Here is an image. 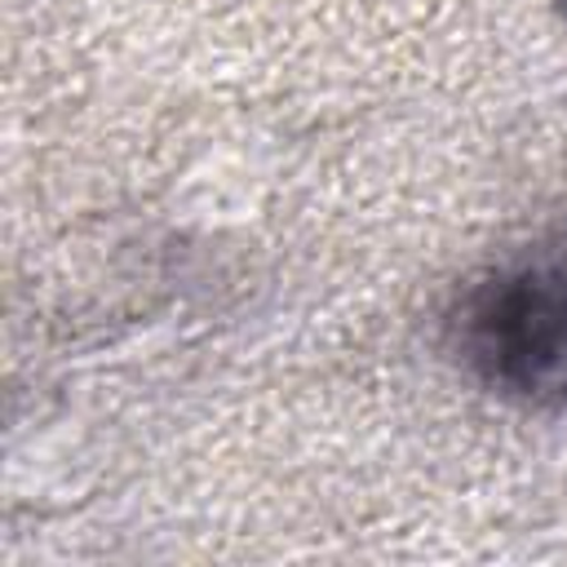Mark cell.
I'll return each mask as SVG.
<instances>
[{
    "label": "cell",
    "instance_id": "obj_1",
    "mask_svg": "<svg viewBox=\"0 0 567 567\" xmlns=\"http://www.w3.org/2000/svg\"><path fill=\"white\" fill-rule=\"evenodd\" d=\"M456 332L465 363L487 385L567 408V226L478 284Z\"/></svg>",
    "mask_w": 567,
    "mask_h": 567
}]
</instances>
